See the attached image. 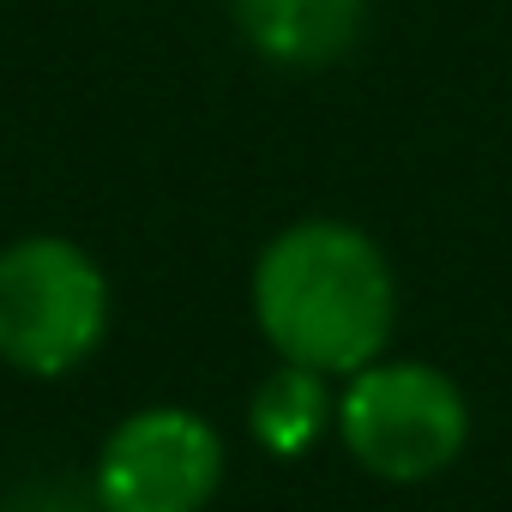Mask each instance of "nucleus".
<instances>
[{"label": "nucleus", "instance_id": "1", "mask_svg": "<svg viewBox=\"0 0 512 512\" xmlns=\"http://www.w3.org/2000/svg\"><path fill=\"white\" fill-rule=\"evenodd\" d=\"M247 308L278 362L350 380L398 332V272L362 223L296 217L260 247Z\"/></svg>", "mask_w": 512, "mask_h": 512}, {"label": "nucleus", "instance_id": "4", "mask_svg": "<svg viewBox=\"0 0 512 512\" xmlns=\"http://www.w3.org/2000/svg\"><path fill=\"white\" fill-rule=\"evenodd\" d=\"M229 446L211 416L187 404L127 410L91 464L97 512H205L223 488Z\"/></svg>", "mask_w": 512, "mask_h": 512}, {"label": "nucleus", "instance_id": "6", "mask_svg": "<svg viewBox=\"0 0 512 512\" xmlns=\"http://www.w3.org/2000/svg\"><path fill=\"white\" fill-rule=\"evenodd\" d=\"M332 404H338V392H332L326 374L278 362V374H266L247 398V434L272 458H302L332 428Z\"/></svg>", "mask_w": 512, "mask_h": 512}, {"label": "nucleus", "instance_id": "3", "mask_svg": "<svg viewBox=\"0 0 512 512\" xmlns=\"http://www.w3.org/2000/svg\"><path fill=\"white\" fill-rule=\"evenodd\" d=\"M115 320L109 272L73 235H19L0 247V362L25 380L85 368Z\"/></svg>", "mask_w": 512, "mask_h": 512}, {"label": "nucleus", "instance_id": "2", "mask_svg": "<svg viewBox=\"0 0 512 512\" xmlns=\"http://www.w3.org/2000/svg\"><path fill=\"white\" fill-rule=\"evenodd\" d=\"M332 434L356 470L392 488H416L446 476L470 446V398L464 386L416 356H374L350 380H338Z\"/></svg>", "mask_w": 512, "mask_h": 512}, {"label": "nucleus", "instance_id": "5", "mask_svg": "<svg viewBox=\"0 0 512 512\" xmlns=\"http://www.w3.org/2000/svg\"><path fill=\"white\" fill-rule=\"evenodd\" d=\"M374 0H229L235 37L278 73H326L368 37Z\"/></svg>", "mask_w": 512, "mask_h": 512}]
</instances>
